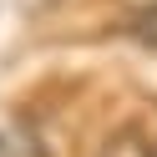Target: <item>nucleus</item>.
Here are the masks:
<instances>
[{"instance_id":"2","label":"nucleus","mask_w":157,"mask_h":157,"mask_svg":"<svg viewBox=\"0 0 157 157\" xmlns=\"http://www.w3.org/2000/svg\"><path fill=\"white\" fill-rule=\"evenodd\" d=\"M96 157H157V147L147 142L142 132H112V137L101 142Z\"/></svg>"},{"instance_id":"1","label":"nucleus","mask_w":157,"mask_h":157,"mask_svg":"<svg viewBox=\"0 0 157 157\" xmlns=\"http://www.w3.org/2000/svg\"><path fill=\"white\" fill-rule=\"evenodd\" d=\"M0 157H51L31 127H0Z\"/></svg>"}]
</instances>
